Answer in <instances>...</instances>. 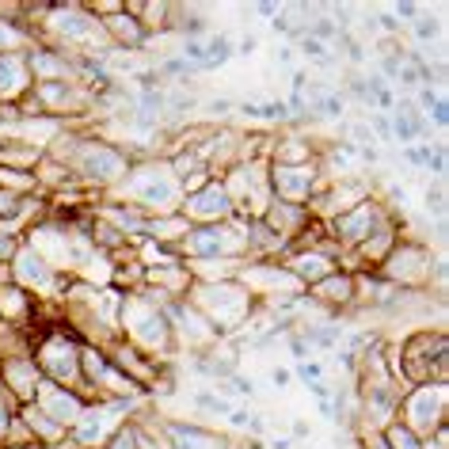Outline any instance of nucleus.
<instances>
[{"label":"nucleus","mask_w":449,"mask_h":449,"mask_svg":"<svg viewBox=\"0 0 449 449\" xmlns=\"http://www.w3.org/2000/svg\"><path fill=\"white\" fill-rule=\"evenodd\" d=\"M320 365H305V370H301V377H305V381H320Z\"/></svg>","instance_id":"f257e3e1"},{"label":"nucleus","mask_w":449,"mask_h":449,"mask_svg":"<svg viewBox=\"0 0 449 449\" xmlns=\"http://www.w3.org/2000/svg\"><path fill=\"white\" fill-rule=\"evenodd\" d=\"M396 12H400V15H407V19H415V4H400Z\"/></svg>","instance_id":"f03ea898"}]
</instances>
